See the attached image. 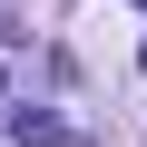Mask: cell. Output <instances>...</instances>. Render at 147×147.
I'll return each instance as SVG.
<instances>
[{
    "instance_id": "cell-2",
    "label": "cell",
    "mask_w": 147,
    "mask_h": 147,
    "mask_svg": "<svg viewBox=\"0 0 147 147\" xmlns=\"http://www.w3.org/2000/svg\"><path fill=\"white\" fill-rule=\"evenodd\" d=\"M137 69H147V49H137Z\"/></svg>"
},
{
    "instance_id": "cell-1",
    "label": "cell",
    "mask_w": 147,
    "mask_h": 147,
    "mask_svg": "<svg viewBox=\"0 0 147 147\" xmlns=\"http://www.w3.org/2000/svg\"><path fill=\"white\" fill-rule=\"evenodd\" d=\"M10 137H20V147H79V127L49 118V108H10Z\"/></svg>"
}]
</instances>
